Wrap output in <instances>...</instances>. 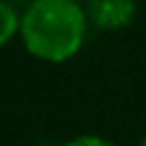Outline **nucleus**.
I'll list each match as a JSON object with an SVG mask.
<instances>
[{"label": "nucleus", "instance_id": "obj_1", "mask_svg": "<svg viewBox=\"0 0 146 146\" xmlns=\"http://www.w3.org/2000/svg\"><path fill=\"white\" fill-rule=\"evenodd\" d=\"M88 27V10L80 0H27L20 42L36 61L66 63L85 46Z\"/></svg>", "mask_w": 146, "mask_h": 146}, {"label": "nucleus", "instance_id": "obj_2", "mask_svg": "<svg viewBox=\"0 0 146 146\" xmlns=\"http://www.w3.org/2000/svg\"><path fill=\"white\" fill-rule=\"evenodd\" d=\"M88 20L102 32H122L136 17V0H88Z\"/></svg>", "mask_w": 146, "mask_h": 146}, {"label": "nucleus", "instance_id": "obj_3", "mask_svg": "<svg viewBox=\"0 0 146 146\" xmlns=\"http://www.w3.org/2000/svg\"><path fill=\"white\" fill-rule=\"evenodd\" d=\"M22 27V10L12 0H0V49H5L10 42L20 39Z\"/></svg>", "mask_w": 146, "mask_h": 146}, {"label": "nucleus", "instance_id": "obj_4", "mask_svg": "<svg viewBox=\"0 0 146 146\" xmlns=\"http://www.w3.org/2000/svg\"><path fill=\"white\" fill-rule=\"evenodd\" d=\"M61 146H117V144L105 139V136H100V134H78L73 139L63 141Z\"/></svg>", "mask_w": 146, "mask_h": 146}, {"label": "nucleus", "instance_id": "obj_5", "mask_svg": "<svg viewBox=\"0 0 146 146\" xmlns=\"http://www.w3.org/2000/svg\"><path fill=\"white\" fill-rule=\"evenodd\" d=\"M139 146H146V136H144V139H141V141H139Z\"/></svg>", "mask_w": 146, "mask_h": 146}, {"label": "nucleus", "instance_id": "obj_6", "mask_svg": "<svg viewBox=\"0 0 146 146\" xmlns=\"http://www.w3.org/2000/svg\"><path fill=\"white\" fill-rule=\"evenodd\" d=\"M80 3H88V0H80Z\"/></svg>", "mask_w": 146, "mask_h": 146}]
</instances>
